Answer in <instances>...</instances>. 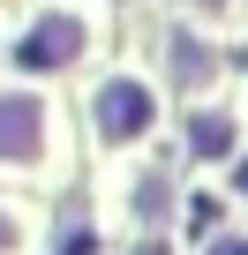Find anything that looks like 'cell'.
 <instances>
[{
	"instance_id": "obj_1",
	"label": "cell",
	"mask_w": 248,
	"mask_h": 255,
	"mask_svg": "<svg viewBox=\"0 0 248 255\" xmlns=\"http://www.w3.org/2000/svg\"><path fill=\"white\" fill-rule=\"evenodd\" d=\"M151 90L143 83H105L98 90V128H105V143H136L143 128H151Z\"/></svg>"
},
{
	"instance_id": "obj_2",
	"label": "cell",
	"mask_w": 248,
	"mask_h": 255,
	"mask_svg": "<svg viewBox=\"0 0 248 255\" xmlns=\"http://www.w3.org/2000/svg\"><path fill=\"white\" fill-rule=\"evenodd\" d=\"M83 53V23L75 15H45L30 38H15V68H60Z\"/></svg>"
},
{
	"instance_id": "obj_3",
	"label": "cell",
	"mask_w": 248,
	"mask_h": 255,
	"mask_svg": "<svg viewBox=\"0 0 248 255\" xmlns=\"http://www.w3.org/2000/svg\"><path fill=\"white\" fill-rule=\"evenodd\" d=\"M38 128H45V113H38V98H0V158H38Z\"/></svg>"
},
{
	"instance_id": "obj_4",
	"label": "cell",
	"mask_w": 248,
	"mask_h": 255,
	"mask_svg": "<svg viewBox=\"0 0 248 255\" xmlns=\"http://www.w3.org/2000/svg\"><path fill=\"white\" fill-rule=\"evenodd\" d=\"M188 135H196V150H203V158H226V150H233V120H226V113H203Z\"/></svg>"
},
{
	"instance_id": "obj_5",
	"label": "cell",
	"mask_w": 248,
	"mask_h": 255,
	"mask_svg": "<svg viewBox=\"0 0 248 255\" xmlns=\"http://www.w3.org/2000/svg\"><path fill=\"white\" fill-rule=\"evenodd\" d=\"M8 240H15V225H8V218H0V248H8Z\"/></svg>"
},
{
	"instance_id": "obj_6",
	"label": "cell",
	"mask_w": 248,
	"mask_h": 255,
	"mask_svg": "<svg viewBox=\"0 0 248 255\" xmlns=\"http://www.w3.org/2000/svg\"><path fill=\"white\" fill-rule=\"evenodd\" d=\"M218 255H248V248H241V240H233V248H218Z\"/></svg>"
}]
</instances>
